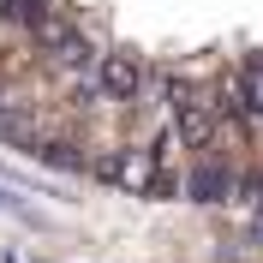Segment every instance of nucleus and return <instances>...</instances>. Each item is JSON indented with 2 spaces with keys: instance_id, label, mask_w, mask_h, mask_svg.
<instances>
[{
  "instance_id": "nucleus-3",
  "label": "nucleus",
  "mask_w": 263,
  "mask_h": 263,
  "mask_svg": "<svg viewBox=\"0 0 263 263\" xmlns=\"http://www.w3.org/2000/svg\"><path fill=\"white\" fill-rule=\"evenodd\" d=\"M215 126H221L215 96H192V90H185V102L174 108V138H180L185 149H203V144L215 138Z\"/></svg>"
},
{
  "instance_id": "nucleus-2",
  "label": "nucleus",
  "mask_w": 263,
  "mask_h": 263,
  "mask_svg": "<svg viewBox=\"0 0 263 263\" xmlns=\"http://www.w3.org/2000/svg\"><path fill=\"white\" fill-rule=\"evenodd\" d=\"M144 60L132 48H114V54H102L96 60V84H102V96L108 102H138V90H144Z\"/></svg>"
},
{
  "instance_id": "nucleus-1",
  "label": "nucleus",
  "mask_w": 263,
  "mask_h": 263,
  "mask_svg": "<svg viewBox=\"0 0 263 263\" xmlns=\"http://www.w3.org/2000/svg\"><path fill=\"white\" fill-rule=\"evenodd\" d=\"M96 174L114 180L120 192H132V197H149L156 185H162V162H156V149H144V144L102 149V156H96Z\"/></svg>"
},
{
  "instance_id": "nucleus-4",
  "label": "nucleus",
  "mask_w": 263,
  "mask_h": 263,
  "mask_svg": "<svg viewBox=\"0 0 263 263\" xmlns=\"http://www.w3.org/2000/svg\"><path fill=\"white\" fill-rule=\"evenodd\" d=\"M185 185H192L197 203H215V197H228V185H233V180H228V167H197Z\"/></svg>"
}]
</instances>
